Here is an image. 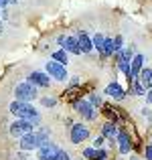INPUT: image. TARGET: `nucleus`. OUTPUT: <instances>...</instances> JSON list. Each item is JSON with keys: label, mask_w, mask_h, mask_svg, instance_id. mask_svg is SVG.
<instances>
[{"label": "nucleus", "mask_w": 152, "mask_h": 160, "mask_svg": "<svg viewBox=\"0 0 152 160\" xmlns=\"http://www.w3.org/2000/svg\"><path fill=\"white\" fill-rule=\"evenodd\" d=\"M57 47L65 49L69 55H81V49H79V43H77V37L75 35H69V32H63L55 39Z\"/></svg>", "instance_id": "10"}, {"label": "nucleus", "mask_w": 152, "mask_h": 160, "mask_svg": "<svg viewBox=\"0 0 152 160\" xmlns=\"http://www.w3.org/2000/svg\"><path fill=\"white\" fill-rule=\"evenodd\" d=\"M122 47H124V37L116 35V37H114V55H116L118 51H122Z\"/></svg>", "instance_id": "24"}, {"label": "nucleus", "mask_w": 152, "mask_h": 160, "mask_svg": "<svg viewBox=\"0 0 152 160\" xmlns=\"http://www.w3.org/2000/svg\"><path fill=\"white\" fill-rule=\"evenodd\" d=\"M2 31H4V27H2V22H0V35H2Z\"/></svg>", "instance_id": "31"}, {"label": "nucleus", "mask_w": 152, "mask_h": 160, "mask_svg": "<svg viewBox=\"0 0 152 160\" xmlns=\"http://www.w3.org/2000/svg\"><path fill=\"white\" fill-rule=\"evenodd\" d=\"M134 45H130V47H122V51H118L116 55H114V61H116V67L118 71H120L122 75H128L130 71V61H132L134 57Z\"/></svg>", "instance_id": "6"}, {"label": "nucleus", "mask_w": 152, "mask_h": 160, "mask_svg": "<svg viewBox=\"0 0 152 160\" xmlns=\"http://www.w3.org/2000/svg\"><path fill=\"white\" fill-rule=\"evenodd\" d=\"M39 146H41V140H39L35 130H33V132H27L24 136H20L18 140H16V150H20V152H35Z\"/></svg>", "instance_id": "9"}, {"label": "nucleus", "mask_w": 152, "mask_h": 160, "mask_svg": "<svg viewBox=\"0 0 152 160\" xmlns=\"http://www.w3.org/2000/svg\"><path fill=\"white\" fill-rule=\"evenodd\" d=\"M51 59H55L57 63H61V65H67L69 67V61H71V55L65 51V49L57 47L55 51H51Z\"/></svg>", "instance_id": "17"}, {"label": "nucleus", "mask_w": 152, "mask_h": 160, "mask_svg": "<svg viewBox=\"0 0 152 160\" xmlns=\"http://www.w3.org/2000/svg\"><path fill=\"white\" fill-rule=\"evenodd\" d=\"M95 156H98V148L95 146H85L81 150V158H85V160H95Z\"/></svg>", "instance_id": "22"}, {"label": "nucleus", "mask_w": 152, "mask_h": 160, "mask_svg": "<svg viewBox=\"0 0 152 160\" xmlns=\"http://www.w3.org/2000/svg\"><path fill=\"white\" fill-rule=\"evenodd\" d=\"M142 156H144V160H152V144H146L142 148Z\"/></svg>", "instance_id": "25"}, {"label": "nucleus", "mask_w": 152, "mask_h": 160, "mask_svg": "<svg viewBox=\"0 0 152 160\" xmlns=\"http://www.w3.org/2000/svg\"><path fill=\"white\" fill-rule=\"evenodd\" d=\"M99 57L101 59H108V57H114V39L105 35L104 39V45H101V51H99Z\"/></svg>", "instance_id": "19"}, {"label": "nucleus", "mask_w": 152, "mask_h": 160, "mask_svg": "<svg viewBox=\"0 0 152 160\" xmlns=\"http://www.w3.org/2000/svg\"><path fill=\"white\" fill-rule=\"evenodd\" d=\"M27 81H31L33 85H37L39 89H51L53 79L49 77V73H45L43 69H33L27 73Z\"/></svg>", "instance_id": "11"}, {"label": "nucleus", "mask_w": 152, "mask_h": 160, "mask_svg": "<svg viewBox=\"0 0 152 160\" xmlns=\"http://www.w3.org/2000/svg\"><path fill=\"white\" fill-rule=\"evenodd\" d=\"M144 102H146V106H152V87H150V89L148 91H146V95H144Z\"/></svg>", "instance_id": "27"}, {"label": "nucleus", "mask_w": 152, "mask_h": 160, "mask_svg": "<svg viewBox=\"0 0 152 160\" xmlns=\"http://www.w3.org/2000/svg\"><path fill=\"white\" fill-rule=\"evenodd\" d=\"M116 148L122 156H130L134 150V142H132V136L126 128H120L118 130V136H116Z\"/></svg>", "instance_id": "8"}, {"label": "nucleus", "mask_w": 152, "mask_h": 160, "mask_svg": "<svg viewBox=\"0 0 152 160\" xmlns=\"http://www.w3.org/2000/svg\"><path fill=\"white\" fill-rule=\"evenodd\" d=\"M104 39H105V35H104V32H94V35H91V41H94V49L98 51V55H99V51H101Z\"/></svg>", "instance_id": "23"}, {"label": "nucleus", "mask_w": 152, "mask_h": 160, "mask_svg": "<svg viewBox=\"0 0 152 160\" xmlns=\"http://www.w3.org/2000/svg\"><path fill=\"white\" fill-rule=\"evenodd\" d=\"M37 103H39L41 108H45V109H53V108H57L59 106V99L55 98V95H39V99H37Z\"/></svg>", "instance_id": "18"}, {"label": "nucleus", "mask_w": 152, "mask_h": 160, "mask_svg": "<svg viewBox=\"0 0 152 160\" xmlns=\"http://www.w3.org/2000/svg\"><path fill=\"white\" fill-rule=\"evenodd\" d=\"M8 2H10V4H14V6H16V4H18L20 0H8Z\"/></svg>", "instance_id": "30"}, {"label": "nucleus", "mask_w": 152, "mask_h": 160, "mask_svg": "<svg viewBox=\"0 0 152 160\" xmlns=\"http://www.w3.org/2000/svg\"><path fill=\"white\" fill-rule=\"evenodd\" d=\"M33 130H35V126H33L28 120H23V118H14V120L8 124V136L14 138V140H18L20 136H24L27 132H33Z\"/></svg>", "instance_id": "7"}, {"label": "nucleus", "mask_w": 152, "mask_h": 160, "mask_svg": "<svg viewBox=\"0 0 152 160\" xmlns=\"http://www.w3.org/2000/svg\"><path fill=\"white\" fill-rule=\"evenodd\" d=\"M12 95H14V99H20V102L35 103L37 99H39L41 91H39V87L33 85L31 81L23 79V81H16L14 85H12Z\"/></svg>", "instance_id": "2"}, {"label": "nucleus", "mask_w": 152, "mask_h": 160, "mask_svg": "<svg viewBox=\"0 0 152 160\" xmlns=\"http://www.w3.org/2000/svg\"><path fill=\"white\" fill-rule=\"evenodd\" d=\"M67 136H69V142L73 146H81L83 142H87L91 138V130H89V126H87V122H75L69 128Z\"/></svg>", "instance_id": "5"}, {"label": "nucleus", "mask_w": 152, "mask_h": 160, "mask_svg": "<svg viewBox=\"0 0 152 160\" xmlns=\"http://www.w3.org/2000/svg\"><path fill=\"white\" fill-rule=\"evenodd\" d=\"M118 130H120V126H118L116 122H112V120H105L104 124H101V128H99V134L105 138V140H116V136H118Z\"/></svg>", "instance_id": "15"}, {"label": "nucleus", "mask_w": 152, "mask_h": 160, "mask_svg": "<svg viewBox=\"0 0 152 160\" xmlns=\"http://www.w3.org/2000/svg\"><path fill=\"white\" fill-rule=\"evenodd\" d=\"M71 108H73L75 113L81 118V122H98V118H99L98 109L91 106L85 98H75L73 102H71Z\"/></svg>", "instance_id": "4"}, {"label": "nucleus", "mask_w": 152, "mask_h": 160, "mask_svg": "<svg viewBox=\"0 0 152 160\" xmlns=\"http://www.w3.org/2000/svg\"><path fill=\"white\" fill-rule=\"evenodd\" d=\"M144 63H146L144 53H134L132 61H130V71H128V75L138 77V75H140V71H142V67H144Z\"/></svg>", "instance_id": "16"}, {"label": "nucleus", "mask_w": 152, "mask_h": 160, "mask_svg": "<svg viewBox=\"0 0 152 160\" xmlns=\"http://www.w3.org/2000/svg\"><path fill=\"white\" fill-rule=\"evenodd\" d=\"M59 148H61L59 144H55L53 140H49V142H45L43 146H39L35 152H37V158L39 160H57Z\"/></svg>", "instance_id": "13"}, {"label": "nucleus", "mask_w": 152, "mask_h": 160, "mask_svg": "<svg viewBox=\"0 0 152 160\" xmlns=\"http://www.w3.org/2000/svg\"><path fill=\"white\" fill-rule=\"evenodd\" d=\"M6 6H10V2H8V0H0V10L6 8Z\"/></svg>", "instance_id": "28"}, {"label": "nucleus", "mask_w": 152, "mask_h": 160, "mask_svg": "<svg viewBox=\"0 0 152 160\" xmlns=\"http://www.w3.org/2000/svg\"><path fill=\"white\" fill-rule=\"evenodd\" d=\"M8 113H10L12 118L28 120L33 126H41V124H43V112H41L35 103H28V102L12 99V102L8 103Z\"/></svg>", "instance_id": "1"}, {"label": "nucleus", "mask_w": 152, "mask_h": 160, "mask_svg": "<svg viewBox=\"0 0 152 160\" xmlns=\"http://www.w3.org/2000/svg\"><path fill=\"white\" fill-rule=\"evenodd\" d=\"M77 37V43H79V49H81V55H91L95 51L94 49V41H91V35L87 31H79L75 32Z\"/></svg>", "instance_id": "14"}, {"label": "nucleus", "mask_w": 152, "mask_h": 160, "mask_svg": "<svg viewBox=\"0 0 152 160\" xmlns=\"http://www.w3.org/2000/svg\"><path fill=\"white\" fill-rule=\"evenodd\" d=\"M85 99H87V102H89L95 109H99V108L105 103V102H104V95H101L99 91H89V93L85 95Z\"/></svg>", "instance_id": "21"}, {"label": "nucleus", "mask_w": 152, "mask_h": 160, "mask_svg": "<svg viewBox=\"0 0 152 160\" xmlns=\"http://www.w3.org/2000/svg\"><path fill=\"white\" fill-rule=\"evenodd\" d=\"M43 71L49 73V77L53 79V81L61 83V85L69 83V69H67V65H61V63H57L55 59H47V61H45Z\"/></svg>", "instance_id": "3"}, {"label": "nucleus", "mask_w": 152, "mask_h": 160, "mask_svg": "<svg viewBox=\"0 0 152 160\" xmlns=\"http://www.w3.org/2000/svg\"><path fill=\"white\" fill-rule=\"evenodd\" d=\"M138 79H140V83L146 87V91H148L150 87H152V67H142Z\"/></svg>", "instance_id": "20"}, {"label": "nucleus", "mask_w": 152, "mask_h": 160, "mask_svg": "<svg viewBox=\"0 0 152 160\" xmlns=\"http://www.w3.org/2000/svg\"><path fill=\"white\" fill-rule=\"evenodd\" d=\"M105 138L101 136V134H98V136H94V142H91V146H95V148H99V146H104Z\"/></svg>", "instance_id": "26"}, {"label": "nucleus", "mask_w": 152, "mask_h": 160, "mask_svg": "<svg viewBox=\"0 0 152 160\" xmlns=\"http://www.w3.org/2000/svg\"><path fill=\"white\" fill-rule=\"evenodd\" d=\"M128 160H144V158H140L138 154H130V158H128Z\"/></svg>", "instance_id": "29"}, {"label": "nucleus", "mask_w": 152, "mask_h": 160, "mask_svg": "<svg viewBox=\"0 0 152 160\" xmlns=\"http://www.w3.org/2000/svg\"><path fill=\"white\" fill-rule=\"evenodd\" d=\"M104 95H105V98H109L112 102H124L126 95H128V91H126L124 87H122L120 83L116 81V79H112L109 83H105V87H104Z\"/></svg>", "instance_id": "12"}, {"label": "nucleus", "mask_w": 152, "mask_h": 160, "mask_svg": "<svg viewBox=\"0 0 152 160\" xmlns=\"http://www.w3.org/2000/svg\"><path fill=\"white\" fill-rule=\"evenodd\" d=\"M79 160H85V158H79Z\"/></svg>", "instance_id": "32"}]
</instances>
